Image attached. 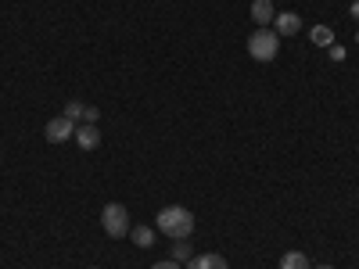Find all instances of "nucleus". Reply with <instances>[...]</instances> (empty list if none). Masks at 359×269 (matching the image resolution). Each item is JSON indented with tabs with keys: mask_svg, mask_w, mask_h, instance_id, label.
I'll return each instance as SVG.
<instances>
[{
	"mask_svg": "<svg viewBox=\"0 0 359 269\" xmlns=\"http://www.w3.org/2000/svg\"><path fill=\"white\" fill-rule=\"evenodd\" d=\"M158 230L165 237H172V241H187V237L194 233V216H191V208H180V205H169L158 212Z\"/></svg>",
	"mask_w": 359,
	"mask_h": 269,
	"instance_id": "obj_1",
	"label": "nucleus"
},
{
	"mask_svg": "<svg viewBox=\"0 0 359 269\" xmlns=\"http://www.w3.org/2000/svg\"><path fill=\"white\" fill-rule=\"evenodd\" d=\"M355 43H359V33H355Z\"/></svg>",
	"mask_w": 359,
	"mask_h": 269,
	"instance_id": "obj_19",
	"label": "nucleus"
},
{
	"mask_svg": "<svg viewBox=\"0 0 359 269\" xmlns=\"http://www.w3.org/2000/svg\"><path fill=\"white\" fill-rule=\"evenodd\" d=\"M101 223H104V233L115 237V241L130 233V212H126L123 205H108L104 212H101Z\"/></svg>",
	"mask_w": 359,
	"mask_h": 269,
	"instance_id": "obj_3",
	"label": "nucleus"
},
{
	"mask_svg": "<svg viewBox=\"0 0 359 269\" xmlns=\"http://www.w3.org/2000/svg\"><path fill=\"white\" fill-rule=\"evenodd\" d=\"M348 11H352V18L359 22V0H352V8H348Z\"/></svg>",
	"mask_w": 359,
	"mask_h": 269,
	"instance_id": "obj_17",
	"label": "nucleus"
},
{
	"mask_svg": "<svg viewBox=\"0 0 359 269\" xmlns=\"http://www.w3.org/2000/svg\"><path fill=\"white\" fill-rule=\"evenodd\" d=\"M269 29H273L277 36H294L298 29H302V18H298L294 11H287V15H277V18H273V25H269Z\"/></svg>",
	"mask_w": 359,
	"mask_h": 269,
	"instance_id": "obj_5",
	"label": "nucleus"
},
{
	"mask_svg": "<svg viewBox=\"0 0 359 269\" xmlns=\"http://www.w3.org/2000/svg\"><path fill=\"white\" fill-rule=\"evenodd\" d=\"M331 57H334V62H341V57H345V47H338V43H331Z\"/></svg>",
	"mask_w": 359,
	"mask_h": 269,
	"instance_id": "obj_16",
	"label": "nucleus"
},
{
	"mask_svg": "<svg viewBox=\"0 0 359 269\" xmlns=\"http://www.w3.org/2000/svg\"><path fill=\"white\" fill-rule=\"evenodd\" d=\"M191 244L187 241H172V262H191Z\"/></svg>",
	"mask_w": 359,
	"mask_h": 269,
	"instance_id": "obj_11",
	"label": "nucleus"
},
{
	"mask_svg": "<svg viewBox=\"0 0 359 269\" xmlns=\"http://www.w3.org/2000/svg\"><path fill=\"white\" fill-rule=\"evenodd\" d=\"M187 269H226V262H223V255H194L191 262H187Z\"/></svg>",
	"mask_w": 359,
	"mask_h": 269,
	"instance_id": "obj_8",
	"label": "nucleus"
},
{
	"mask_svg": "<svg viewBox=\"0 0 359 269\" xmlns=\"http://www.w3.org/2000/svg\"><path fill=\"white\" fill-rule=\"evenodd\" d=\"M280 269H309V258H306V251H284V258H280Z\"/></svg>",
	"mask_w": 359,
	"mask_h": 269,
	"instance_id": "obj_9",
	"label": "nucleus"
},
{
	"mask_svg": "<svg viewBox=\"0 0 359 269\" xmlns=\"http://www.w3.org/2000/svg\"><path fill=\"white\" fill-rule=\"evenodd\" d=\"M252 18L259 22V29H269V25H273V18H277V11H273L269 0H255V4H252Z\"/></svg>",
	"mask_w": 359,
	"mask_h": 269,
	"instance_id": "obj_7",
	"label": "nucleus"
},
{
	"mask_svg": "<svg viewBox=\"0 0 359 269\" xmlns=\"http://www.w3.org/2000/svg\"><path fill=\"white\" fill-rule=\"evenodd\" d=\"M130 237H133V244H140V248H151L155 244V230L151 226H133Z\"/></svg>",
	"mask_w": 359,
	"mask_h": 269,
	"instance_id": "obj_10",
	"label": "nucleus"
},
{
	"mask_svg": "<svg viewBox=\"0 0 359 269\" xmlns=\"http://www.w3.org/2000/svg\"><path fill=\"white\" fill-rule=\"evenodd\" d=\"M69 137H76V123H72V118L57 115V118H50V123H47V140L50 144H65Z\"/></svg>",
	"mask_w": 359,
	"mask_h": 269,
	"instance_id": "obj_4",
	"label": "nucleus"
},
{
	"mask_svg": "<svg viewBox=\"0 0 359 269\" xmlns=\"http://www.w3.org/2000/svg\"><path fill=\"white\" fill-rule=\"evenodd\" d=\"M83 123H90V126H97V108H83Z\"/></svg>",
	"mask_w": 359,
	"mask_h": 269,
	"instance_id": "obj_14",
	"label": "nucleus"
},
{
	"mask_svg": "<svg viewBox=\"0 0 359 269\" xmlns=\"http://www.w3.org/2000/svg\"><path fill=\"white\" fill-rule=\"evenodd\" d=\"M313 43H320V47H331V43H334L331 29H327V25H316V29H313Z\"/></svg>",
	"mask_w": 359,
	"mask_h": 269,
	"instance_id": "obj_12",
	"label": "nucleus"
},
{
	"mask_svg": "<svg viewBox=\"0 0 359 269\" xmlns=\"http://www.w3.org/2000/svg\"><path fill=\"white\" fill-rule=\"evenodd\" d=\"M76 144L83 147V151H94V147L101 144V133H97V126H90V123H83V126L76 130Z\"/></svg>",
	"mask_w": 359,
	"mask_h": 269,
	"instance_id": "obj_6",
	"label": "nucleus"
},
{
	"mask_svg": "<svg viewBox=\"0 0 359 269\" xmlns=\"http://www.w3.org/2000/svg\"><path fill=\"white\" fill-rule=\"evenodd\" d=\"M316 269H334V265H316Z\"/></svg>",
	"mask_w": 359,
	"mask_h": 269,
	"instance_id": "obj_18",
	"label": "nucleus"
},
{
	"mask_svg": "<svg viewBox=\"0 0 359 269\" xmlns=\"http://www.w3.org/2000/svg\"><path fill=\"white\" fill-rule=\"evenodd\" d=\"M248 54L255 57V62H273V57L280 54V36L273 33V29H255L252 40H248Z\"/></svg>",
	"mask_w": 359,
	"mask_h": 269,
	"instance_id": "obj_2",
	"label": "nucleus"
},
{
	"mask_svg": "<svg viewBox=\"0 0 359 269\" xmlns=\"http://www.w3.org/2000/svg\"><path fill=\"white\" fill-rule=\"evenodd\" d=\"M83 108H86V104H79V101H69V104H65V118H72V123H76V118H83Z\"/></svg>",
	"mask_w": 359,
	"mask_h": 269,
	"instance_id": "obj_13",
	"label": "nucleus"
},
{
	"mask_svg": "<svg viewBox=\"0 0 359 269\" xmlns=\"http://www.w3.org/2000/svg\"><path fill=\"white\" fill-rule=\"evenodd\" d=\"M151 269H180V262H172V258H165V262H155Z\"/></svg>",
	"mask_w": 359,
	"mask_h": 269,
	"instance_id": "obj_15",
	"label": "nucleus"
}]
</instances>
